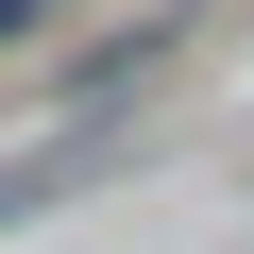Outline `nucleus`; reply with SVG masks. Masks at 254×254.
I'll return each mask as SVG.
<instances>
[{
	"label": "nucleus",
	"mask_w": 254,
	"mask_h": 254,
	"mask_svg": "<svg viewBox=\"0 0 254 254\" xmlns=\"http://www.w3.org/2000/svg\"><path fill=\"white\" fill-rule=\"evenodd\" d=\"M34 17H51V0H0V34H34Z\"/></svg>",
	"instance_id": "1"
}]
</instances>
